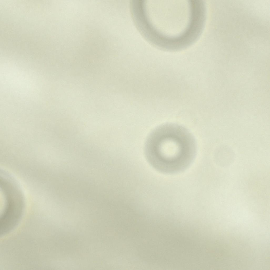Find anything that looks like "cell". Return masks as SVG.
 <instances>
[{"label": "cell", "instance_id": "obj_1", "mask_svg": "<svg viewBox=\"0 0 270 270\" xmlns=\"http://www.w3.org/2000/svg\"><path fill=\"white\" fill-rule=\"evenodd\" d=\"M194 137L185 127L167 123L156 128L148 135L144 147L146 157L155 168L175 172L188 166L195 156Z\"/></svg>", "mask_w": 270, "mask_h": 270}]
</instances>
